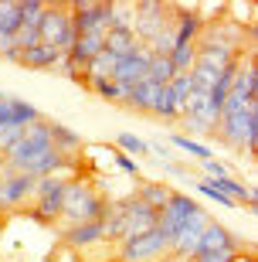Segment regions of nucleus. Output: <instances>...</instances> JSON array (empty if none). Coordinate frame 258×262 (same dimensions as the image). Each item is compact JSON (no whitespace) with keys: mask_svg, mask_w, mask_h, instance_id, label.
Instances as JSON below:
<instances>
[{"mask_svg":"<svg viewBox=\"0 0 258 262\" xmlns=\"http://www.w3.org/2000/svg\"><path fill=\"white\" fill-rule=\"evenodd\" d=\"M38 41L41 45H51L61 55H68V51L75 48L78 31L72 24V14H68L65 4H48V10H44V17L38 24Z\"/></svg>","mask_w":258,"mask_h":262,"instance_id":"1","label":"nucleus"},{"mask_svg":"<svg viewBox=\"0 0 258 262\" xmlns=\"http://www.w3.org/2000/svg\"><path fill=\"white\" fill-rule=\"evenodd\" d=\"M105 198L99 194L88 181H68L65 184V204H61V218H68L72 225L78 222H99Z\"/></svg>","mask_w":258,"mask_h":262,"instance_id":"2","label":"nucleus"},{"mask_svg":"<svg viewBox=\"0 0 258 262\" xmlns=\"http://www.w3.org/2000/svg\"><path fill=\"white\" fill-rule=\"evenodd\" d=\"M65 177H38L34 184V208L31 218L41 225H51L61 218V204H65Z\"/></svg>","mask_w":258,"mask_h":262,"instance_id":"3","label":"nucleus"},{"mask_svg":"<svg viewBox=\"0 0 258 262\" xmlns=\"http://www.w3.org/2000/svg\"><path fill=\"white\" fill-rule=\"evenodd\" d=\"M214 133L221 140H228L231 146H238V150H255L258 146V106L245 109L238 116H221Z\"/></svg>","mask_w":258,"mask_h":262,"instance_id":"4","label":"nucleus"},{"mask_svg":"<svg viewBox=\"0 0 258 262\" xmlns=\"http://www.w3.org/2000/svg\"><path fill=\"white\" fill-rule=\"evenodd\" d=\"M163 255H170V242L156 228L123 238V249H119V262H160Z\"/></svg>","mask_w":258,"mask_h":262,"instance_id":"5","label":"nucleus"},{"mask_svg":"<svg viewBox=\"0 0 258 262\" xmlns=\"http://www.w3.org/2000/svg\"><path fill=\"white\" fill-rule=\"evenodd\" d=\"M34 184H38V177L4 167L0 170V211H17V208H24L34 198Z\"/></svg>","mask_w":258,"mask_h":262,"instance_id":"6","label":"nucleus"},{"mask_svg":"<svg viewBox=\"0 0 258 262\" xmlns=\"http://www.w3.org/2000/svg\"><path fill=\"white\" fill-rule=\"evenodd\" d=\"M68 14H72V24H75L78 34H92V31H99V34H105L109 31V4H102V0H78V4H68Z\"/></svg>","mask_w":258,"mask_h":262,"instance_id":"7","label":"nucleus"},{"mask_svg":"<svg viewBox=\"0 0 258 262\" xmlns=\"http://www.w3.org/2000/svg\"><path fill=\"white\" fill-rule=\"evenodd\" d=\"M150 48L139 45L133 55H123V58H115V68H112V82H123V85H136V82H143L146 72H150Z\"/></svg>","mask_w":258,"mask_h":262,"instance_id":"8","label":"nucleus"},{"mask_svg":"<svg viewBox=\"0 0 258 262\" xmlns=\"http://www.w3.org/2000/svg\"><path fill=\"white\" fill-rule=\"evenodd\" d=\"M119 208H123L126 238H133V235H143V232H150V228H156V214H160V211L146 208L139 198H126V201H119Z\"/></svg>","mask_w":258,"mask_h":262,"instance_id":"9","label":"nucleus"},{"mask_svg":"<svg viewBox=\"0 0 258 262\" xmlns=\"http://www.w3.org/2000/svg\"><path fill=\"white\" fill-rule=\"evenodd\" d=\"M207 222H210V214L204 211V208H197V211L180 225V232H177V238H173V245H170V255H183V259H191L194 249H197L201 232L207 228Z\"/></svg>","mask_w":258,"mask_h":262,"instance_id":"10","label":"nucleus"},{"mask_svg":"<svg viewBox=\"0 0 258 262\" xmlns=\"http://www.w3.org/2000/svg\"><path fill=\"white\" fill-rule=\"evenodd\" d=\"M228 96H234L238 102H245V106L258 102V68L251 65L248 58H238V68H234V78H231V92Z\"/></svg>","mask_w":258,"mask_h":262,"instance_id":"11","label":"nucleus"},{"mask_svg":"<svg viewBox=\"0 0 258 262\" xmlns=\"http://www.w3.org/2000/svg\"><path fill=\"white\" fill-rule=\"evenodd\" d=\"M221 249H231V252H238L241 245H238V238H234V235H231L221 222H207V228H204L201 238H197V249H194V255L221 252Z\"/></svg>","mask_w":258,"mask_h":262,"instance_id":"12","label":"nucleus"},{"mask_svg":"<svg viewBox=\"0 0 258 262\" xmlns=\"http://www.w3.org/2000/svg\"><path fill=\"white\" fill-rule=\"evenodd\" d=\"M65 245L72 249H92V245L102 242V225L99 222H78V225H68L65 232H61Z\"/></svg>","mask_w":258,"mask_h":262,"instance_id":"13","label":"nucleus"},{"mask_svg":"<svg viewBox=\"0 0 258 262\" xmlns=\"http://www.w3.org/2000/svg\"><path fill=\"white\" fill-rule=\"evenodd\" d=\"M156 92H160V85H153L150 78H143V82H136V85L129 89V96H126L123 106H129L133 113H153Z\"/></svg>","mask_w":258,"mask_h":262,"instance_id":"14","label":"nucleus"},{"mask_svg":"<svg viewBox=\"0 0 258 262\" xmlns=\"http://www.w3.org/2000/svg\"><path fill=\"white\" fill-rule=\"evenodd\" d=\"M61 61V51H55L51 45H34V48L20 51V65L24 68H55Z\"/></svg>","mask_w":258,"mask_h":262,"instance_id":"15","label":"nucleus"},{"mask_svg":"<svg viewBox=\"0 0 258 262\" xmlns=\"http://www.w3.org/2000/svg\"><path fill=\"white\" fill-rule=\"evenodd\" d=\"M136 48H139V41H136V34L129 28H112L109 34H105V51H109V55H115V58L133 55Z\"/></svg>","mask_w":258,"mask_h":262,"instance_id":"16","label":"nucleus"},{"mask_svg":"<svg viewBox=\"0 0 258 262\" xmlns=\"http://www.w3.org/2000/svg\"><path fill=\"white\" fill-rule=\"evenodd\" d=\"M48 133H51V146H55L58 154H75L78 146H82V136L75 133V129L61 126V123H48Z\"/></svg>","mask_w":258,"mask_h":262,"instance_id":"17","label":"nucleus"},{"mask_svg":"<svg viewBox=\"0 0 258 262\" xmlns=\"http://www.w3.org/2000/svg\"><path fill=\"white\" fill-rule=\"evenodd\" d=\"M7 106H10V123H14V126H20V129H28L31 123L44 119L38 109L31 106V102H24V99H17V96H7Z\"/></svg>","mask_w":258,"mask_h":262,"instance_id":"18","label":"nucleus"},{"mask_svg":"<svg viewBox=\"0 0 258 262\" xmlns=\"http://www.w3.org/2000/svg\"><path fill=\"white\" fill-rule=\"evenodd\" d=\"M170 194H173V191H170L167 184H160V181H150V184L139 187V194H136V198H139L146 208H153V211H163V208H167V201H170Z\"/></svg>","mask_w":258,"mask_h":262,"instance_id":"19","label":"nucleus"},{"mask_svg":"<svg viewBox=\"0 0 258 262\" xmlns=\"http://www.w3.org/2000/svg\"><path fill=\"white\" fill-rule=\"evenodd\" d=\"M207 184H210V187H218L221 194H224V198H231V201H234V204H238V201H251V191H248V187H245V184H241V181H234V177H231V174L210 177Z\"/></svg>","mask_w":258,"mask_h":262,"instance_id":"20","label":"nucleus"},{"mask_svg":"<svg viewBox=\"0 0 258 262\" xmlns=\"http://www.w3.org/2000/svg\"><path fill=\"white\" fill-rule=\"evenodd\" d=\"M20 31V4L17 0H0V34L14 38Z\"/></svg>","mask_w":258,"mask_h":262,"instance_id":"21","label":"nucleus"},{"mask_svg":"<svg viewBox=\"0 0 258 262\" xmlns=\"http://www.w3.org/2000/svg\"><path fill=\"white\" fill-rule=\"evenodd\" d=\"M153 113L160 119H177V116H180V102H177V96L170 92V85H160L156 102H153Z\"/></svg>","mask_w":258,"mask_h":262,"instance_id":"22","label":"nucleus"},{"mask_svg":"<svg viewBox=\"0 0 258 262\" xmlns=\"http://www.w3.org/2000/svg\"><path fill=\"white\" fill-rule=\"evenodd\" d=\"M20 4V28H34L38 31L44 10H48V0H17Z\"/></svg>","mask_w":258,"mask_h":262,"instance_id":"23","label":"nucleus"},{"mask_svg":"<svg viewBox=\"0 0 258 262\" xmlns=\"http://www.w3.org/2000/svg\"><path fill=\"white\" fill-rule=\"evenodd\" d=\"M177 75V68H173V61L170 58H156L153 55V61H150V72H146V78L153 82V85H170V78Z\"/></svg>","mask_w":258,"mask_h":262,"instance_id":"24","label":"nucleus"},{"mask_svg":"<svg viewBox=\"0 0 258 262\" xmlns=\"http://www.w3.org/2000/svg\"><path fill=\"white\" fill-rule=\"evenodd\" d=\"M115 146H119V154H126V157L150 154V143H146V140H139L136 133H119V136H115Z\"/></svg>","mask_w":258,"mask_h":262,"instance_id":"25","label":"nucleus"},{"mask_svg":"<svg viewBox=\"0 0 258 262\" xmlns=\"http://www.w3.org/2000/svg\"><path fill=\"white\" fill-rule=\"evenodd\" d=\"M173 146H180V150H187L191 157H197V160H214V154H210V146L197 143V140H191V136H183V133H173Z\"/></svg>","mask_w":258,"mask_h":262,"instance_id":"26","label":"nucleus"},{"mask_svg":"<svg viewBox=\"0 0 258 262\" xmlns=\"http://www.w3.org/2000/svg\"><path fill=\"white\" fill-rule=\"evenodd\" d=\"M112 28L133 31V4H109V31Z\"/></svg>","mask_w":258,"mask_h":262,"instance_id":"27","label":"nucleus"},{"mask_svg":"<svg viewBox=\"0 0 258 262\" xmlns=\"http://www.w3.org/2000/svg\"><path fill=\"white\" fill-rule=\"evenodd\" d=\"M170 61H173L177 72H191L194 61H197V48H194V45H187V48H173L170 51Z\"/></svg>","mask_w":258,"mask_h":262,"instance_id":"28","label":"nucleus"},{"mask_svg":"<svg viewBox=\"0 0 258 262\" xmlns=\"http://www.w3.org/2000/svg\"><path fill=\"white\" fill-rule=\"evenodd\" d=\"M170 92L177 96V102L183 106V102H187V96L194 92V85H191V75H187V72H177V75L170 78Z\"/></svg>","mask_w":258,"mask_h":262,"instance_id":"29","label":"nucleus"},{"mask_svg":"<svg viewBox=\"0 0 258 262\" xmlns=\"http://www.w3.org/2000/svg\"><path fill=\"white\" fill-rule=\"evenodd\" d=\"M20 136H24V129H20V126H14V123L0 126V154H4V150H10V146L17 143Z\"/></svg>","mask_w":258,"mask_h":262,"instance_id":"30","label":"nucleus"},{"mask_svg":"<svg viewBox=\"0 0 258 262\" xmlns=\"http://www.w3.org/2000/svg\"><path fill=\"white\" fill-rule=\"evenodd\" d=\"M197 191H201L204 198H210L214 204H224V208H234V201H231V198H224V194L218 191V187H210L207 181H197Z\"/></svg>","mask_w":258,"mask_h":262,"instance_id":"31","label":"nucleus"},{"mask_svg":"<svg viewBox=\"0 0 258 262\" xmlns=\"http://www.w3.org/2000/svg\"><path fill=\"white\" fill-rule=\"evenodd\" d=\"M231 249H221V252H204V255H191V262H231Z\"/></svg>","mask_w":258,"mask_h":262,"instance_id":"32","label":"nucleus"},{"mask_svg":"<svg viewBox=\"0 0 258 262\" xmlns=\"http://www.w3.org/2000/svg\"><path fill=\"white\" fill-rule=\"evenodd\" d=\"M115 167H119V170H126L129 177H136V174H139L136 160H133V157H126V154H119V150H115Z\"/></svg>","mask_w":258,"mask_h":262,"instance_id":"33","label":"nucleus"},{"mask_svg":"<svg viewBox=\"0 0 258 262\" xmlns=\"http://www.w3.org/2000/svg\"><path fill=\"white\" fill-rule=\"evenodd\" d=\"M231 262H255V255H251L248 249H238V252L231 255Z\"/></svg>","mask_w":258,"mask_h":262,"instance_id":"34","label":"nucleus"},{"mask_svg":"<svg viewBox=\"0 0 258 262\" xmlns=\"http://www.w3.org/2000/svg\"><path fill=\"white\" fill-rule=\"evenodd\" d=\"M160 262H191V259H183V255H163Z\"/></svg>","mask_w":258,"mask_h":262,"instance_id":"35","label":"nucleus"}]
</instances>
